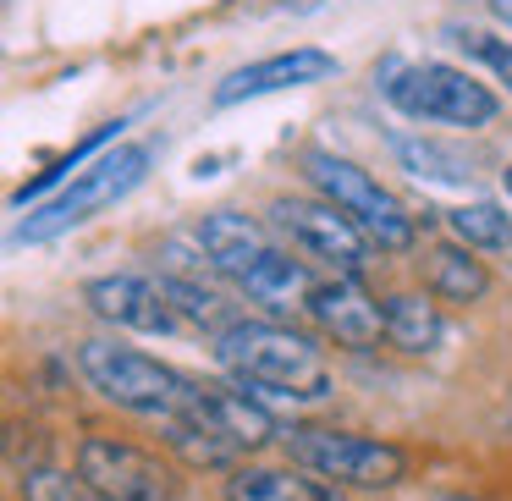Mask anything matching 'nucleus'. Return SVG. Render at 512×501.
Here are the masks:
<instances>
[{
  "mask_svg": "<svg viewBox=\"0 0 512 501\" xmlns=\"http://www.w3.org/2000/svg\"><path fill=\"white\" fill-rule=\"evenodd\" d=\"M215 364L232 369L237 386L254 391L265 408H270V397H281V402L331 397V369H325L320 347L281 320H232L215 336Z\"/></svg>",
  "mask_w": 512,
  "mask_h": 501,
  "instance_id": "nucleus-1",
  "label": "nucleus"
},
{
  "mask_svg": "<svg viewBox=\"0 0 512 501\" xmlns=\"http://www.w3.org/2000/svg\"><path fill=\"white\" fill-rule=\"evenodd\" d=\"M149 160H155V149H149V144H116V149H105L94 166H83L67 188L50 193L45 204H34V210L17 221V243H56V237L89 226L100 210L122 204L127 193L149 177Z\"/></svg>",
  "mask_w": 512,
  "mask_h": 501,
  "instance_id": "nucleus-2",
  "label": "nucleus"
},
{
  "mask_svg": "<svg viewBox=\"0 0 512 501\" xmlns=\"http://www.w3.org/2000/svg\"><path fill=\"white\" fill-rule=\"evenodd\" d=\"M78 369H83V380H89L105 402L138 413V419H160V424H166L171 413H182V408H188V397H193V380L188 375H177L171 364L138 353V347L116 342V336H89V342H78Z\"/></svg>",
  "mask_w": 512,
  "mask_h": 501,
  "instance_id": "nucleus-3",
  "label": "nucleus"
},
{
  "mask_svg": "<svg viewBox=\"0 0 512 501\" xmlns=\"http://www.w3.org/2000/svg\"><path fill=\"white\" fill-rule=\"evenodd\" d=\"M303 177H309V188L320 193L325 204H336L380 254H402V248L419 243V221L408 215V204L391 188H380L358 160L336 155V149H303Z\"/></svg>",
  "mask_w": 512,
  "mask_h": 501,
  "instance_id": "nucleus-4",
  "label": "nucleus"
},
{
  "mask_svg": "<svg viewBox=\"0 0 512 501\" xmlns=\"http://www.w3.org/2000/svg\"><path fill=\"white\" fill-rule=\"evenodd\" d=\"M292 468L325 479V485H347V490H391L408 479V452L397 441L380 435H358V430H325V424H287L281 430Z\"/></svg>",
  "mask_w": 512,
  "mask_h": 501,
  "instance_id": "nucleus-5",
  "label": "nucleus"
},
{
  "mask_svg": "<svg viewBox=\"0 0 512 501\" xmlns=\"http://www.w3.org/2000/svg\"><path fill=\"white\" fill-rule=\"evenodd\" d=\"M386 100L397 105L408 122H435V127H490L501 116V100L479 78H468L463 67L446 61H386Z\"/></svg>",
  "mask_w": 512,
  "mask_h": 501,
  "instance_id": "nucleus-6",
  "label": "nucleus"
},
{
  "mask_svg": "<svg viewBox=\"0 0 512 501\" xmlns=\"http://www.w3.org/2000/svg\"><path fill=\"white\" fill-rule=\"evenodd\" d=\"M78 479L94 490V501H177L182 479L160 452H144L116 435H83L78 441Z\"/></svg>",
  "mask_w": 512,
  "mask_h": 501,
  "instance_id": "nucleus-7",
  "label": "nucleus"
},
{
  "mask_svg": "<svg viewBox=\"0 0 512 501\" xmlns=\"http://www.w3.org/2000/svg\"><path fill=\"white\" fill-rule=\"evenodd\" d=\"M270 221H276L303 254L325 259L336 276H358L364 259H369V248H375L336 204H325V199H276L270 204Z\"/></svg>",
  "mask_w": 512,
  "mask_h": 501,
  "instance_id": "nucleus-8",
  "label": "nucleus"
},
{
  "mask_svg": "<svg viewBox=\"0 0 512 501\" xmlns=\"http://www.w3.org/2000/svg\"><path fill=\"white\" fill-rule=\"evenodd\" d=\"M342 72V61L331 56V50L320 45H298V50H276V56L265 61H248V67L226 72L221 83H215V111H226V105H243V100H265V94H287V89H309V83H325Z\"/></svg>",
  "mask_w": 512,
  "mask_h": 501,
  "instance_id": "nucleus-9",
  "label": "nucleus"
},
{
  "mask_svg": "<svg viewBox=\"0 0 512 501\" xmlns=\"http://www.w3.org/2000/svg\"><path fill=\"white\" fill-rule=\"evenodd\" d=\"M83 303H89L105 325H116V331H138V336H177L182 331V320L166 303L160 281L133 276V270L83 281Z\"/></svg>",
  "mask_w": 512,
  "mask_h": 501,
  "instance_id": "nucleus-10",
  "label": "nucleus"
},
{
  "mask_svg": "<svg viewBox=\"0 0 512 501\" xmlns=\"http://www.w3.org/2000/svg\"><path fill=\"white\" fill-rule=\"evenodd\" d=\"M309 320L331 336L336 347H353V353H369V347L386 342V320H380V298H369L358 276H331L314 281L309 292Z\"/></svg>",
  "mask_w": 512,
  "mask_h": 501,
  "instance_id": "nucleus-11",
  "label": "nucleus"
},
{
  "mask_svg": "<svg viewBox=\"0 0 512 501\" xmlns=\"http://www.w3.org/2000/svg\"><path fill=\"white\" fill-rule=\"evenodd\" d=\"M193 248H199L204 265H210L215 276H226V281H243L248 270L270 254L265 226H259L254 215H237V210L204 215V221L193 226Z\"/></svg>",
  "mask_w": 512,
  "mask_h": 501,
  "instance_id": "nucleus-12",
  "label": "nucleus"
},
{
  "mask_svg": "<svg viewBox=\"0 0 512 501\" xmlns=\"http://www.w3.org/2000/svg\"><path fill=\"white\" fill-rule=\"evenodd\" d=\"M160 430H166V446H171V452H177L188 468H226V474H232V468H237V457H243L232 441H226V430H221V424L210 419V408L199 402V380H193L188 408H182V413H171V419L160 424Z\"/></svg>",
  "mask_w": 512,
  "mask_h": 501,
  "instance_id": "nucleus-13",
  "label": "nucleus"
},
{
  "mask_svg": "<svg viewBox=\"0 0 512 501\" xmlns=\"http://www.w3.org/2000/svg\"><path fill=\"white\" fill-rule=\"evenodd\" d=\"M199 402L210 408V419L226 430V441L237 446V452H259V446H270L276 441V413L265 408V402L254 397V391H243V386H199Z\"/></svg>",
  "mask_w": 512,
  "mask_h": 501,
  "instance_id": "nucleus-14",
  "label": "nucleus"
},
{
  "mask_svg": "<svg viewBox=\"0 0 512 501\" xmlns=\"http://www.w3.org/2000/svg\"><path fill=\"white\" fill-rule=\"evenodd\" d=\"M380 320H386V342L397 347V353H435L446 336V320H441V303L430 298V292H386L380 298Z\"/></svg>",
  "mask_w": 512,
  "mask_h": 501,
  "instance_id": "nucleus-15",
  "label": "nucleus"
},
{
  "mask_svg": "<svg viewBox=\"0 0 512 501\" xmlns=\"http://www.w3.org/2000/svg\"><path fill=\"white\" fill-rule=\"evenodd\" d=\"M243 298L248 303H259V309H270V314H292L298 303H309V292H314V276H309V265L303 259H292L287 248H270L265 259H259L254 270H248L243 281Z\"/></svg>",
  "mask_w": 512,
  "mask_h": 501,
  "instance_id": "nucleus-16",
  "label": "nucleus"
},
{
  "mask_svg": "<svg viewBox=\"0 0 512 501\" xmlns=\"http://www.w3.org/2000/svg\"><path fill=\"white\" fill-rule=\"evenodd\" d=\"M424 287H430L435 303H479L490 292V265L463 243H441V248H430Z\"/></svg>",
  "mask_w": 512,
  "mask_h": 501,
  "instance_id": "nucleus-17",
  "label": "nucleus"
},
{
  "mask_svg": "<svg viewBox=\"0 0 512 501\" xmlns=\"http://www.w3.org/2000/svg\"><path fill=\"white\" fill-rule=\"evenodd\" d=\"M226 501H336V485L303 468H232Z\"/></svg>",
  "mask_w": 512,
  "mask_h": 501,
  "instance_id": "nucleus-18",
  "label": "nucleus"
},
{
  "mask_svg": "<svg viewBox=\"0 0 512 501\" xmlns=\"http://www.w3.org/2000/svg\"><path fill=\"white\" fill-rule=\"evenodd\" d=\"M122 127H127V116H116V122L94 127V133L83 138L78 149H72V155H61V160H56V166H50V171H39L34 182H23V188L12 193V210H34V204H45L50 193H61V188H67V182H72V171L83 166V160H89V155H105V149H111L116 138H122Z\"/></svg>",
  "mask_w": 512,
  "mask_h": 501,
  "instance_id": "nucleus-19",
  "label": "nucleus"
},
{
  "mask_svg": "<svg viewBox=\"0 0 512 501\" xmlns=\"http://www.w3.org/2000/svg\"><path fill=\"white\" fill-rule=\"evenodd\" d=\"M160 292H166V303L177 309L182 331L221 336L226 325H232V303H226L215 287H204V281H193V276H160Z\"/></svg>",
  "mask_w": 512,
  "mask_h": 501,
  "instance_id": "nucleus-20",
  "label": "nucleus"
},
{
  "mask_svg": "<svg viewBox=\"0 0 512 501\" xmlns=\"http://www.w3.org/2000/svg\"><path fill=\"white\" fill-rule=\"evenodd\" d=\"M446 226H452V237L463 248H474V254H507L512 248V215L501 210V204H490V199L446 210Z\"/></svg>",
  "mask_w": 512,
  "mask_h": 501,
  "instance_id": "nucleus-21",
  "label": "nucleus"
},
{
  "mask_svg": "<svg viewBox=\"0 0 512 501\" xmlns=\"http://www.w3.org/2000/svg\"><path fill=\"white\" fill-rule=\"evenodd\" d=\"M397 160L413 171V177L446 182V188H463V182L474 177V166H468L457 149H441V144H430V138H397Z\"/></svg>",
  "mask_w": 512,
  "mask_h": 501,
  "instance_id": "nucleus-22",
  "label": "nucleus"
},
{
  "mask_svg": "<svg viewBox=\"0 0 512 501\" xmlns=\"http://www.w3.org/2000/svg\"><path fill=\"white\" fill-rule=\"evenodd\" d=\"M463 50L474 61H485V67L496 72V83L512 94V39H501V34H463Z\"/></svg>",
  "mask_w": 512,
  "mask_h": 501,
  "instance_id": "nucleus-23",
  "label": "nucleus"
},
{
  "mask_svg": "<svg viewBox=\"0 0 512 501\" xmlns=\"http://www.w3.org/2000/svg\"><path fill=\"white\" fill-rule=\"evenodd\" d=\"M28 496L34 501H94V490L83 479L56 474V468H39V474H28Z\"/></svg>",
  "mask_w": 512,
  "mask_h": 501,
  "instance_id": "nucleus-24",
  "label": "nucleus"
},
{
  "mask_svg": "<svg viewBox=\"0 0 512 501\" xmlns=\"http://www.w3.org/2000/svg\"><path fill=\"white\" fill-rule=\"evenodd\" d=\"M490 12H496V23L512 28V0H490Z\"/></svg>",
  "mask_w": 512,
  "mask_h": 501,
  "instance_id": "nucleus-25",
  "label": "nucleus"
},
{
  "mask_svg": "<svg viewBox=\"0 0 512 501\" xmlns=\"http://www.w3.org/2000/svg\"><path fill=\"white\" fill-rule=\"evenodd\" d=\"M501 188H507V199H512V166H507V171H501Z\"/></svg>",
  "mask_w": 512,
  "mask_h": 501,
  "instance_id": "nucleus-26",
  "label": "nucleus"
},
{
  "mask_svg": "<svg viewBox=\"0 0 512 501\" xmlns=\"http://www.w3.org/2000/svg\"><path fill=\"white\" fill-rule=\"evenodd\" d=\"M435 501H474V496H435Z\"/></svg>",
  "mask_w": 512,
  "mask_h": 501,
  "instance_id": "nucleus-27",
  "label": "nucleus"
}]
</instances>
